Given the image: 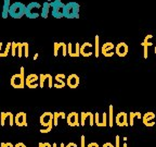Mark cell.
<instances>
[{
    "instance_id": "obj_49",
    "label": "cell",
    "mask_w": 156,
    "mask_h": 147,
    "mask_svg": "<svg viewBox=\"0 0 156 147\" xmlns=\"http://www.w3.org/2000/svg\"><path fill=\"white\" fill-rule=\"evenodd\" d=\"M0 9H1V8H0Z\"/></svg>"
},
{
    "instance_id": "obj_21",
    "label": "cell",
    "mask_w": 156,
    "mask_h": 147,
    "mask_svg": "<svg viewBox=\"0 0 156 147\" xmlns=\"http://www.w3.org/2000/svg\"><path fill=\"white\" fill-rule=\"evenodd\" d=\"M54 78H55L56 83L53 85V87H55V88H63L64 86L66 85V82L64 81V78H66L65 74H56Z\"/></svg>"
},
{
    "instance_id": "obj_43",
    "label": "cell",
    "mask_w": 156,
    "mask_h": 147,
    "mask_svg": "<svg viewBox=\"0 0 156 147\" xmlns=\"http://www.w3.org/2000/svg\"><path fill=\"white\" fill-rule=\"evenodd\" d=\"M39 147H46L44 146V143H39Z\"/></svg>"
},
{
    "instance_id": "obj_30",
    "label": "cell",
    "mask_w": 156,
    "mask_h": 147,
    "mask_svg": "<svg viewBox=\"0 0 156 147\" xmlns=\"http://www.w3.org/2000/svg\"><path fill=\"white\" fill-rule=\"evenodd\" d=\"M99 40H100V38H99V36L98 35H95V57H99Z\"/></svg>"
},
{
    "instance_id": "obj_40",
    "label": "cell",
    "mask_w": 156,
    "mask_h": 147,
    "mask_svg": "<svg viewBox=\"0 0 156 147\" xmlns=\"http://www.w3.org/2000/svg\"><path fill=\"white\" fill-rule=\"evenodd\" d=\"M53 147H65V146H64L63 143H61V145H60V146H58V145L56 144V143H54V144H53Z\"/></svg>"
},
{
    "instance_id": "obj_42",
    "label": "cell",
    "mask_w": 156,
    "mask_h": 147,
    "mask_svg": "<svg viewBox=\"0 0 156 147\" xmlns=\"http://www.w3.org/2000/svg\"><path fill=\"white\" fill-rule=\"evenodd\" d=\"M8 144V147H14V145L12 144V143H7Z\"/></svg>"
},
{
    "instance_id": "obj_4",
    "label": "cell",
    "mask_w": 156,
    "mask_h": 147,
    "mask_svg": "<svg viewBox=\"0 0 156 147\" xmlns=\"http://www.w3.org/2000/svg\"><path fill=\"white\" fill-rule=\"evenodd\" d=\"M50 7L52 9V17L55 19H61L64 17V5L62 0H52L50 2Z\"/></svg>"
},
{
    "instance_id": "obj_29",
    "label": "cell",
    "mask_w": 156,
    "mask_h": 147,
    "mask_svg": "<svg viewBox=\"0 0 156 147\" xmlns=\"http://www.w3.org/2000/svg\"><path fill=\"white\" fill-rule=\"evenodd\" d=\"M113 110H114V109H113V106L111 105L110 106V113H108V120H110V122H108V125H110L111 127H113Z\"/></svg>"
},
{
    "instance_id": "obj_26",
    "label": "cell",
    "mask_w": 156,
    "mask_h": 147,
    "mask_svg": "<svg viewBox=\"0 0 156 147\" xmlns=\"http://www.w3.org/2000/svg\"><path fill=\"white\" fill-rule=\"evenodd\" d=\"M24 48H25V43H19L17 46V57L22 58L24 56Z\"/></svg>"
},
{
    "instance_id": "obj_46",
    "label": "cell",
    "mask_w": 156,
    "mask_h": 147,
    "mask_svg": "<svg viewBox=\"0 0 156 147\" xmlns=\"http://www.w3.org/2000/svg\"><path fill=\"white\" fill-rule=\"evenodd\" d=\"M122 147H128V145H127V143H124V145H122Z\"/></svg>"
},
{
    "instance_id": "obj_38",
    "label": "cell",
    "mask_w": 156,
    "mask_h": 147,
    "mask_svg": "<svg viewBox=\"0 0 156 147\" xmlns=\"http://www.w3.org/2000/svg\"><path fill=\"white\" fill-rule=\"evenodd\" d=\"M102 147H115V146L112 144V143H108V142H107V143H105V144L103 145Z\"/></svg>"
},
{
    "instance_id": "obj_45",
    "label": "cell",
    "mask_w": 156,
    "mask_h": 147,
    "mask_svg": "<svg viewBox=\"0 0 156 147\" xmlns=\"http://www.w3.org/2000/svg\"><path fill=\"white\" fill-rule=\"evenodd\" d=\"M37 58H38V54H36V55L34 56V60H36Z\"/></svg>"
},
{
    "instance_id": "obj_44",
    "label": "cell",
    "mask_w": 156,
    "mask_h": 147,
    "mask_svg": "<svg viewBox=\"0 0 156 147\" xmlns=\"http://www.w3.org/2000/svg\"><path fill=\"white\" fill-rule=\"evenodd\" d=\"M44 145H46V147H52L51 144H49V143H44Z\"/></svg>"
},
{
    "instance_id": "obj_14",
    "label": "cell",
    "mask_w": 156,
    "mask_h": 147,
    "mask_svg": "<svg viewBox=\"0 0 156 147\" xmlns=\"http://www.w3.org/2000/svg\"><path fill=\"white\" fill-rule=\"evenodd\" d=\"M46 82L48 83V87L52 88V86H53V84H52V75H50V74H40L39 75V86L44 88Z\"/></svg>"
},
{
    "instance_id": "obj_12",
    "label": "cell",
    "mask_w": 156,
    "mask_h": 147,
    "mask_svg": "<svg viewBox=\"0 0 156 147\" xmlns=\"http://www.w3.org/2000/svg\"><path fill=\"white\" fill-rule=\"evenodd\" d=\"M9 120L10 125L12 126L14 124V115H12L11 112H1L0 113V124L1 126H5V121Z\"/></svg>"
},
{
    "instance_id": "obj_36",
    "label": "cell",
    "mask_w": 156,
    "mask_h": 147,
    "mask_svg": "<svg viewBox=\"0 0 156 147\" xmlns=\"http://www.w3.org/2000/svg\"><path fill=\"white\" fill-rule=\"evenodd\" d=\"M65 147H78V146H77V144H75V143L71 142V143H68V144L66 145Z\"/></svg>"
},
{
    "instance_id": "obj_48",
    "label": "cell",
    "mask_w": 156,
    "mask_h": 147,
    "mask_svg": "<svg viewBox=\"0 0 156 147\" xmlns=\"http://www.w3.org/2000/svg\"><path fill=\"white\" fill-rule=\"evenodd\" d=\"M155 54H156V47H155Z\"/></svg>"
},
{
    "instance_id": "obj_18",
    "label": "cell",
    "mask_w": 156,
    "mask_h": 147,
    "mask_svg": "<svg viewBox=\"0 0 156 147\" xmlns=\"http://www.w3.org/2000/svg\"><path fill=\"white\" fill-rule=\"evenodd\" d=\"M128 49L129 48H128L127 44H125V43H119V44L115 47V52H116V55L118 57H126L127 54H128Z\"/></svg>"
},
{
    "instance_id": "obj_9",
    "label": "cell",
    "mask_w": 156,
    "mask_h": 147,
    "mask_svg": "<svg viewBox=\"0 0 156 147\" xmlns=\"http://www.w3.org/2000/svg\"><path fill=\"white\" fill-rule=\"evenodd\" d=\"M60 50L62 51V56L63 57L67 56V45H66L65 43H54V45H53L54 57H58Z\"/></svg>"
},
{
    "instance_id": "obj_47",
    "label": "cell",
    "mask_w": 156,
    "mask_h": 147,
    "mask_svg": "<svg viewBox=\"0 0 156 147\" xmlns=\"http://www.w3.org/2000/svg\"><path fill=\"white\" fill-rule=\"evenodd\" d=\"M47 1H48V2H51V1H52V0H47Z\"/></svg>"
},
{
    "instance_id": "obj_33",
    "label": "cell",
    "mask_w": 156,
    "mask_h": 147,
    "mask_svg": "<svg viewBox=\"0 0 156 147\" xmlns=\"http://www.w3.org/2000/svg\"><path fill=\"white\" fill-rule=\"evenodd\" d=\"M115 147H120V137L119 135H116V141H115Z\"/></svg>"
},
{
    "instance_id": "obj_16",
    "label": "cell",
    "mask_w": 156,
    "mask_h": 147,
    "mask_svg": "<svg viewBox=\"0 0 156 147\" xmlns=\"http://www.w3.org/2000/svg\"><path fill=\"white\" fill-rule=\"evenodd\" d=\"M79 82H80V80H79V76H78L77 74H71V75H68L67 77H66V84L71 88L78 87Z\"/></svg>"
},
{
    "instance_id": "obj_32",
    "label": "cell",
    "mask_w": 156,
    "mask_h": 147,
    "mask_svg": "<svg viewBox=\"0 0 156 147\" xmlns=\"http://www.w3.org/2000/svg\"><path fill=\"white\" fill-rule=\"evenodd\" d=\"M29 54H28V44L27 43H25V48H24V57H28Z\"/></svg>"
},
{
    "instance_id": "obj_3",
    "label": "cell",
    "mask_w": 156,
    "mask_h": 147,
    "mask_svg": "<svg viewBox=\"0 0 156 147\" xmlns=\"http://www.w3.org/2000/svg\"><path fill=\"white\" fill-rule=\"evenodd\" d=\"M41 7L42 6H40V3L38 2H30L28 6H26L25 15L28 19H36L41 14Z\"/></svg>"
},
{
    "instance_id": "obj_41",
    "label": "cell",
    "mask_w": 156,
    "mask_h": 147,
    "mask_svg": "<svg viewBox=\"0 0 156 147\" xmlns=\"http://www.w3.org/2000/svg\"><path fill=\"white\" fill-rule=\"evenodd\" d=\"M1 147H8V144L7 143H1V145H0Z\"/></svg>"
},
{
    "instance_id": "obj_28",
    "label": "cell",
    "mask_w": 156,
    "mask_h": 147,
    "mask_svg": "<svg viewBox=\"0 0 156 147\" xmlns=\"http://www.w3.org/2000/svg\"><path fill=\"white\" fill-rule=\"evenodd\" d=\"M89 113L90 112H81V123L80 125L81 126H83V125L86 124V120H87V118L89 117Z\"/></svg>"
},
{
    "instance_id": "obj_20",
    "label": "cell",
    "mask_w": 156,
    "mask_h": 147,
    "mask_svg": "<svg viewBox=\"0 0 156 147\" xmlns=\"http://www.w3.org/2000/svg\"><path fill=\"white\" fill-rule=\"evenodd\" d=\"M155 119V113L154 112H146L145 115L142 117V120H143V123L144 125H146V126H154L155 125V122H153L152 120H154Z\"/></svg>"
},
{
    "instance_id": "obj_11",
    "label": "cell",
    "mask_w": 156,
    "mask_h": 147,
    "mask_svg": "<svg viewBox=\"0 0 156 147\" xmlns=\"http://www.w3.org/2000/svg\"><path fill=\"white\" fill-rule=\"evenodd\" d=\"M115 122L118 126H128V115L126 112H119L115 118Z\"/></svg>"
},
{
    "instance_id": "obj_35",
    "label": "cell",
    "mask_w": 156,
    "mask_h": 147,
    "mask_svg": "<svg viewBox=\"0 0 156 147\" xmlns=\"http://www.w3.org/2000/svg\"><path fill=\"white\" fill-rule=\"evenodd\" d=\"M87 147H99V144L95 142H92V143H90V144H88Z\"/></svg>"
},
{
    "instance_id": "obj_8",
    "label": "cell",
    "mask_w": 156,
    "mask_h": 147,
    "mask_svg": "<svg viewBox=\"0 0 156 147\" xmlns=\"http://www.w3.org/2000/svg\"><path fill=\"white\" fill-rule=\"evenodd\" d=\"M67 54L69 55V57H79L80 55V45L76 43V44H67Z\"/></svg>"
},
{
    "instance_id": "obj_10",
    "label": "cell",
    "mask_w": 156,
    "mask_h": 147,
    "mask_svg": "<svg viewBox=\"0 0 156 147\" xmlns=\"http://www.w3.org/2000/svg\"><path fill=\"white\" fill-rule=\"evenodd\" d=\"M114 49H115V46L112 44V43L107 42L105 43L104 45L102 46V49H101V52L103 54L104 57H107V58H110L114 55Z\"/></svg>"
},
{
    "instance_id": "obj_7",
    "label": "cell",
    "mask_w": 156,
    "mask_h": 147,
    "mask_svg": "<svg viewBox=\"0 0 156 147\" xmlns=\"http://www.w3.org/2000/svg\"><path fill=\"white\" fill-rule=\"evenodd\" d=\"M39 122H40V124H41L44 127H47V126H49V125H51L52 122H53V113L49 112V111L44 112L41 115H40V118H39Z\"/></svg>"
},
{
    "instance_id": "obj_19",
    "label": "cell",
    "mask_w": 156,
    "mask_h": 147,
    "mask_svg": "<svg viewBox=\"0 0 156 147\" xmlns=\"http://www.w3.org/2000/svg\"><path fill=\"white\" fill-rule=\"evenodd\" d=\"M92 44L90 43H85L80 46V55L83 57H90L92 56Z\"/></svg>"
},
{
    "instance_id": "obj_23",
    "label": "cell",
    "mask_w": 156,
    "mask_h": 147,
    "mask_svg": "<svg viewBox=\"0 0 156 147\" xmlns=\"http://www.w3.org/2000/svg\"><path fill=\"white\" fill-rule=\"evenodd\" d=\"M50 9H51L50 2H48V1L44 2V5H42V7H41V14L40 15H41L44 19H47L49 15V12H50Z\"/></svg>"
},
{
    "instance_id": "obj_25",
    "label": "cell",
    "mask_w": 156,
    "mask_h": 147,
    "mask_svg": "<svg viewBox=\"0 0 156 147\" xmlns=\"http://www.w3.org/2000/svg\"><path fill=\"white\" fill-rule=\"evenodd\" d=\"M134 118H138V119H140L141 118V113L140 112H130L129 115V123H130V126H133L134 124Z\"/></svg>"
},
{
    "instance_id": "obj_24",
    "label": "cell",
    "mask_w": 156,
    "mask_h": 147,
    "mask_svg": "<svg viewBox=\"0 0 156 147\" xmlns=\"http://www.w3.org/2000/svg\"><path fill=\"white\" fill-rule=\"evenodd\" d=\"M65 119V113L64 112H54L53 113V125L54 126H58V119Z\"/></svg>"
},
{
    "instance_id": "obj_6",
    "label": "cell",
    "mask_w": 156,
    "mask_h": 147,
    "mask_svg": "<svg viewBox=\"0 0 156 147\" xmlns=\"http://www.w3.org/2000/svg\"><path fill=\"white\" fill-rule=\"evenodd\" d=\"M25 85L29 88H36L39 85V75L35 73L29 74L25 78Z\"/></svg>"
},
{
    "instance_id": "obj_39",
    "label": "cell",
    "mask_w": 156,
    "mask_h": 147,
    "mask_svg": "<svg viewBox=\"0 0 156 147\" xmlns=\"http://www.w3.org/2000/svg\"><path fill=\"white\" fill-rule=\"evenodd\" d=\"M2 47H3V44L1 42H0V58L2 57V54H3V51H2Z\"/></svg>"
},
{
    "instance_id": "obj_37",
    "label": "cell",
    "mask_w": 156,
    "mask_h": 147,
    "mask_svg": "<svg viewBox=\"0 0 156 147\" xmlns=\"http://www.w3.org/2000/svg\"><path fill=\"white\" fill-rule=\"evenodd\" d=\"M14 147H26V145H25L24 143L20 142V143H17L16 145H14Z\"/></svg>"
},
{
    "instance_id": "obj_5",
    "label": "cell",
    "mask_w": 156,
    "mask_h": 147,
    "mask_svg": "<svg viewBox=\"0 0 156 147\" xmlns=\"http://www.w3.org/2000/svg\"><path fill=\"white\" fill-rule=\"evenodd\" d=\"M11 86L14 88H24L25 87V77L23 74L16 73L11 77Z\"/></svg>"
},
{
    "instance_id": "obj_22",
    "label": "cell",
    "mask_w": 156,
    "mask_h": 147,
    "mask_svg": "<svg viewBox=\"0 0 156 147\" xmlns=\"http://www.w3.org/2000/svg\"><path fill=\"white\" fill-rule=\"evenodd\" d=\"M10 7H11V0H3V7H2V11H1L2 19H7L9 17Z\"/></svg>"
},
{
    "instance_id": "obj_1",
    "label": "cell",
    "mask_w": 156,
    "mask_h": 147,
    "mask_svg": "<svg viewBox=\"0 0 156 147\" xmlns=\"http://www.w3.org/2000/svg\"><path fill=\"white\" fill-rule=\"evenodd\" d=\"M79 8L77 2H67L64 7V17L67 19H78L79 17Z\"/></svg>"
},
{
    "instance_id": "obj_31",
    "label": "cell",
    "mask_w": 156,
    "mask_h": 147,
    "mask_svg": "<svg viewBox=\"0 0 156 147\" xmlns=\"http://www.w3.org/2000/svg\"><path fill=\"white\" fill-rule=\"evenodd\" d=\"M52 126H53V124L49 125V126H47L46 129H42V130H40V132H41V133H49L50 131H52Z\"/></svg>"
},
{
    "instance_id": "obj_27",
    "label": "cell",
    "mask_w": 156,
    "mask_h": 147,
    "mask_svg": "<svg viewBox=\"0 0 156 147\" xmlns=\"http://www.w3.org/2000/svg\"><path fill=\"white\" fill-rule=\"evenodd\" d=\"M17 46H19V43L12 42V45H11V55H12V57H15V56H16Z\"/></svg>"
},
{
    "instance_id": "obj_2",
    "label": "cell",
    "mask_w": 156,
    "mask_h": 147,
    "mask_svg": "<svg viewBox=\"0 0 156 147\" xmlns=\"http://www.w3.org/2000/svg\"><path fill=\"white\" fill-rule=\"evenodd\" d=\"M25 11H26V6L24 3L16 1V2L11 3L9 15L13 19H21L23 15H25Z\"/></svg>"
},
{
    "instance_id": "obj_34",
    "label": "cell",
    "mask_w": 156,
    "mask_h": 147,
    "mask_svg": "<svg viewBox=\"0 0 156 147\" xmlns=\"http://www.w3.org/2000/svg\"><path fill=\"white\" fill-rule=\"evenodd\" d=\"M85 135H81V141H80V147H86L85 145Z\"/></svg>"
},
{
    "instance_id": "obj_17",
    "label": "cell",
    "mask_w": 156,
    "mask_h": 147,
    "mask_svg": "<svg viewBox=\"0 0 156 147\" xmlns=\"http://www.w3.org/2000/svg\"><path fill=\"white\" fill-rule=\"evenodd\" d=\"M14 123L17 126H27V121H26V113L25 112H19L14 117Z\"/></svg>"
},
{
    "instance_id": "obj_15",
    "label": "cell",
    "mask_w": 156,
    "mask_h": 147,
    "mask_svg": "<svg viewBox=\"0 0 156 147\" xmlns=\"http://www.w3.org/2000/svg\"><path fill=\"white\" fill-rule=\"evenodd\" d=\"M66 121H67V124L69 125V126H79V125H80L77 112L69 113V115L66 117Z\"/></svg>"
},
{
    "instance_id": "obj_13",
    "label": "cell",
    "mask_w": 156,
    "mask_h": 147,
    "mask_svg": "<svg viewBox=\"0 0 156 147\" xmlns=\"http://www.w3.org/2000/svg\"><path fill=\"white\" fill-rule=\"evenodd\" d=\"M94 119H95V124L98 126H106L107 122H106V113L105 112H95L94 115Z\"/></svg>"
}]
</instances>
